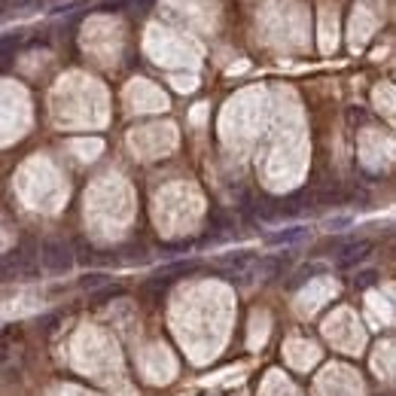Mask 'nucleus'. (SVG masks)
Segmentation results:
<instances>
[{"label": "nucleus", "mask_w": 396, "mask_h": 396, "mask_svg": "<svg viewBox=\"0 0 396 396\" xmlns=\"http://www.w3.org/2000/svg\"><path fill=\"white\" fill-rule=\"evenodd\" d=\"M40 263H43L46 272L52 274H64L73 268V250L67 241H58V238H49L43 241V247H40Z\"/></svg>", "instance_id": "1"}, {"label": "nucleus", "mask_w": 396, "mask_h": 396, "mask_svg": "<svg viewBox=\"0 0 396 396\" xmlns=\"http://www.w3.org/2000/svg\"><path fill=\"white\" fill-rule=\"evenodd\" d=\"M369 256H372V241H351L339 254V268H357Z\"/></svg>", "instance_id": "2"}, {"label": "nucleus", "mask_w": 396, "mask_h": 396, "mask_svg": "<svg viewBox=\"0 0 396 396\" xmlns=\"http://www.w3.org/2000/svg\"><path fill=\"white\" fill-rule=\"evenodd\" d=\"M308 226H286V229H277L272 235H265V244L268 247H286V244H299L308 238Z\"/></svg>", "instance_id": "3"}, {"label": "nucleus", "mask_w": 396, "mask_h": 396, "mask_svg": "<svg viewBox=\"0 0 396 396\" xmlns=\"http://www.w3.org/2000/svg\"><path fill=\"white\" fill-rule=\"evenodd\" d=\"M223 268H229V277H241V272L247 265H254V250H238V254H229L220 259Z\"/></svg>", "instance_id": "4"}, {"label": "nucleus", "mask_w": 396, "mask_h": 396, "mask_svg": "<svg viewBox=\"0 0 396 396\" xmlns=\"http://www.w3.org/2000/svg\"><path fill=\"white\" fill-rule=\"evenodd\" d=\"M19 46H22V31H13V34H3V37H0V67H6L13 61Z\"/></svg>", "instance_id": "5"}, {"label": "nucleus", "mask_w": 396, "mask_h": 396, "mask_svg": "<svg viewBox=\"0 0 396 396\" xmlns=\"http://www.w3.org/2000/svg\"><path fill=\"white\" fill-rule=\"evenodd\" d=\"M254 268H256L259 277L272 281V277H277L286 268V259L284 256H265V259H259V263H254Z\"/></svg>", "instance_id": "6"}, {"label": "nucleus", "mask_w": 396, "mask_h": 396, "mask_svg": "<svg viewBox=\"0 0 396 396\" xmlns=\"http://www.w3.org/2000/svg\"><path fill=\"white\" fill-rule=\"evenodd\" d=\"M198 268V259H183V263H171V265H165V268H159L156 277H171V274H189V272H196Z\"/></svg>", "instance_id": "7"}, {"label": "nucleus", "mask_w": 396, "mask_h": 396, "mask_svg": "<svg viewBox=\"0 0 396 396\" xmlns=\"http://www.w3.org/2000/svg\"><path fill=\"white\" fill-rule=\"evenodd\" d=\"M107 284H110V274H104V272H89V274L80 277V286H82V290H89V293H95V290H101V286H107Z\"/></svg>", "instance_id": "8"}, {"label": "nucleus", "mask_w": 396, "mask_h": 396, "mask_svg": "<svg viewBox=\"0 0 396 396\" xmlns=\"http://www.w3.org/2000/svg\"><path fill=\"white\" fill-rule=\"evenodd\" d=\"M207 226H210L214 232H232V229H235V220H232L229 214H223V210H210Z\"/></svg>", "instance_id": "9"}, {"label": "nucleus", "mask_w": 396, "mask_h": 396, "mask_svg": "<svg viewBox=\"0 0 396 396\" xmlns=\"http://www.w3.org/2000/svg\"><path fill=\"white\" fill-rule=\"evenodd\" d=\"M320 272H323V265H305V268H299V272L293 274V281H290V290H299L302 284L311 281V277L320 274Z\"/></svg>", "instance_id": "10"}, {"label": "nucleus", "mask_w": 396, "mask_h": 396, "mask_svg": "<svg viewBox=\"0 0 396 396\" xmlns=\"http://www.w3.org/2000/svg\"><path fill=\"white\" fill-rule=\"evenodd\" d=\"M378 274L375 268H363V272H357V277H353V286H357V290H369V286H375L378 284Z\"/></svg>", "instance_id": "11"}, {"label": "nucleus", "mask_w": 396, "mask_h": 396, "mask_svg": "<svg viewBox=\"0 0 396 396\" xmlns=\"http://www.w3.org/2000/svg\"><path fill=\"white\" fill-rule=\"evenodd\" d=\"M326 226H330L332 232H339V229H344V226H351V217H339V220H330Z\"/></svg>", "instance_id": "12"}]
</instances>
